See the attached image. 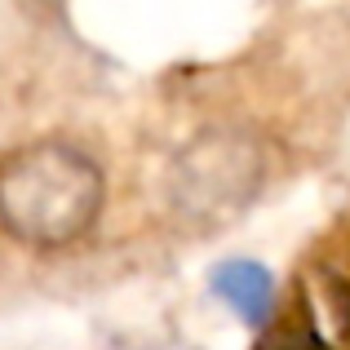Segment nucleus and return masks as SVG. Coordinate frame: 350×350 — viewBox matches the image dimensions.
Returning a JSON list of instances; mask_svg holds the SVG:
<instances>
[{
  "mask_svg": "<svg viewBox=\"0 0 350 350\" xmlns=\"http://www.w3.org/2000/svg\"><path fill=\"white\" fill-rule=\"evenodd\" d=\"M262 187V151L239 129H204L178 151L169 173V196L182 217L200 226H222L248 208Z\"/></svg>",
  "mask_w": 350,
  "mask_h": 350,
  "instance_id": "nucleus-2",
  "label": "nucleus"
},
{
  "mask_svg": "<svg viewBox=\"0 0 350 350\" xmlns=\"http://www.w3.org/2000/svg\"><path fill=\"white\" fill-rule=\"evenodd\" d=\"M213 293L244 324H266L275 310V275L248 257H231V262L213 266Z\"/></svg>",
  "mask_w": 350,
  "mask_h": 350,
  "instance_id": "nucleus-3",
  "label": "nucleus"
},
{
  "mask_svg": "<svg viewBox=\"0 0 350 350\" xmlns=\"http://www.w3.org/2000/svg\"><path fill=\"white\" fill-rule=\"evenodd\" d=\"M103 200V169L71 142L36 137L0 155V226L18 244H76L94 231Z\"/></svg>",
  "mask_w": 350,
  "mask_h": 350,
  "instance_id": "nucleus-1",
  "label": "nucleus"
},
{
  "mask_svg": "<svg viewBox=\"0 0 350 350\" xmlns=\"http://www.w3.org/2000/svg\"><path fill=\"white\" fill-rule=\"evenodd\" d=\"M262 350H328V342L315 337L310 328H293V333H275Z\"/></svg>",
  "mask_w": 350,
  "mask_h": 350,
  "instance_id": "nucleus-4",
  "label": "nucleus"
}]
</instances>
